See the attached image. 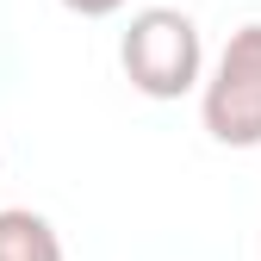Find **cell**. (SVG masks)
I'll use <instances>...</instances> for the list:
<instances>
[{
    "label": "cell",
    "mask_w": 261,
    "mask_h": 261,
    "mask_svg": "<svg viewBox=\"0 0 261 261\" xmlns=\"http://www.w3.org/2000/svg\"><path fill=\"white\" fill-rule=\"evenodd\" d=\"M118 62H124V75H130L137 93H149V100H180V93L199 81V69H205L199 25L180 7H143L124 25Z\"/></svg>",
    "instance_id": "1"
},
{
    "label": "cell",
    "mask_w": 261,
    "mask_h": 261,
    "mask_svg": "<svg viewBox=\"0 0 261 261\" xmlns=\"http://www.w3.org/2000/svg\"><path fill=\"white\" fill-rule=\"evenodd\" d=\"M205 130L224 143V149H255L261 143V25H243L230 31L218 69L205 81Z\"/></svg>",
    "instance_id": "2"
},
{
    "label": "cell",
    "mask_w": 261,
    "mask_h": 261,
    "mask_svg": "<svg viewBox=\"0 0 261 261\" xmlns=\"http://www.w3.org/2000/svg\"><path fill=\"white\" fill-rule=\"evenodd\" d=\"M0 261H62V237L50 230V218L7 205L0 212Z\"/></svg>",
    "instance_id": "3"
},
{
    "label": "cell",
    "mask_w": 261,
    "mask_h": 261,
    "mask_svg": "<svg viewBox=\"0 0 261 261\" xmlns=\"http://www.w3.org/2000/svg\"><path fill=\"white\" fill-rule=\"evenodd\" d=\"M69 13H81V19H106V13H118L124 0H62Z\"/></svg>",
    "instance_id": "4"
}]
</instances>
